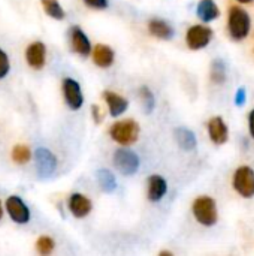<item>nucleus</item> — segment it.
Segmentation results:
<instances>
[{
	"instance_id": "f257e3e1",
	"label": "nucleus",
	"mask_w": 254,
	"mask_h": 256,
	"mask_svg": "<svg viewBox=\"0 0 254 256\" xmlns=\"http://www.w3.org/2000/svg\"><path fill=\"white\" fill-rule=\"evenodd\" d=\"M111 138L120 146H132L139 138V124L135 120H121L111 126Z\"/></svg>"
},
{
	"instance_id": "f03ea898",
	"label": "nucleus",
	"mask_w": 254,
	"mask_h": 256,
	"mask_svg": "<svg viewBox=\"0 0 254 256\" xmlns=\"http://www.w3.org/2000/svg\"><path fill=\"white\" fill-rule=\"evenodd\" d=\"M228 28L229 33L232 36V39L235 40H243L249 36L250 32V16L249 14L238 8V6H232L229 9V18H228Z\"/></svg>"
},
{
	"instance_id": "7ed1b4c3",
	"label": "nucleus",
	"mask_w": 254,
	"mask_h": 256,
	"mask_svg": "<svg viewBox=\"0 0 254 256\" xmlns=\"http://www.w3.org/2000/svg\"><path fill=\"white\" fill-rule=\"evenodd\" d=\"M195 219L204 226H213L217 222V207L213 198L199 196L192 207Z\"/></svg>"
},
{
	"instance_id": "20e7f679",
	"label": "nucleus",
	"mask_w": 254,
	"mask_h": 256,
	"mask_svg": "<svg viewBox=\"0 0 254 256\" xmlns=\"http://www.w3.org/2000/svg\"><path fill=\"white\" fill-rule=\"evenodd\" d=\"M114 166L117 168V171L126 177H130L133 174L138 172L141 160L138 158L136 153H133L132 150L127 148H120L114 153Z\"/></svg>"
},
{
	"instance_id": "39448f33",
	"label": "nucleus",
	"mask_w": 254,
	"mask_h": 256,
	"mask_svg": "<svg viewBox=\"0 0 254 256\" xmlns=\"http://www.w3.org/2000/svg\"><path fill=\"white\" fill-rule=\"evenodd\" d=\"M234 189L244 198L254 195V171L249 166H241L234 174Z\"/></svg>"
},
{
	"instance_id": "423d86ee",
	"label": "nucleus",
	"mask_w": 254,
	"mask_h": 256,
	"mask_svg": "<svg viewBox=\"0 0 254 256\" xmlns=\"http://www.w3.org/2000/svg\"><path fill=\"white\" fill-rule=\"evenodd\" d=\"M9 218L12 222H15L16 225H25L30 222V208L27 207V204L16 195H12L6 200V206H4Z\"/></svg>"
},
{
	"instance_id": "0eeeda50",
	"label": "nucleus",
	"mask_w": 254,
	"mask_h": 256,
	"mask_svg": "<svg viewBox=\"0 0 254 256\" xmlns=\"http://www.w3.org/2000/svg\"><path fill=\"white\" fill-rule=\"evenodd\" d=\"M36 166L40 178H49L57 171L58 162L52 152L42 147L36 150Z\"/></svg>"
},
{
	"instance_id": "6e6552de",
	"label": "nucleus",
	"mask_w": 254,
	"mask_h": 256,
	"mask_svg": "<svg viewBox=\"0 0 254 256\" xmlns=\"http://www.w3.org/2000/svg\"><path fill=\"white\" fill-rule=\"evenodd\" d=\"M213 38V30L205 27V26H193L189 28L187 34H186V42L189 45L190 50L198 51L205 48Z\"/></svg>"
},
{
	"instance_id": "1a4fd4ad",
	"label": "nucleus",
	"mask_w": 254,
	"mask_h": 256,
	"mask_svg": "<svg viewBox=\"0 0 254 256\" xmlns=\"http://www.w3.org/2000/svg\"><path fill=\"white\" fill-rule=\"evenodd\" d=\"M63 94H64V100L70 110L78 111L84 105V96H82L81 86L73 78L63 80Z\"/></svg>"
},
{
	"instance_id": "9d476101",
	"label": "nucleus",
	"mask_w": 254,
	"mask_h": 256,
	"mask_svg": "<svg viewBox=\"0 0 254 256\" xmlns=\"http://www.w3.org/2000/svg\"><path fill=\"white\" fill-rule=\"evenodd\" d=\"M67 207H69V212L72 213L73 218L85 219L93 210V202L90 201V198H87L82 194H72L69 196Z\"/></svg>"
},
{
	"instance_id": "9b49d317",
	"label": "nucleus",
	"mask_w": 254,
	"mask_h": 256,
	"mask_svg": "<svg viewBox=\"0 0 254 256\" xmlns=\"http://www.w3.org/2000/svg\"><path fill=\"white\" fill-rule=\"evenodd\" d=\"M69 40H70V48L81 57H87L91 52V44L87 38V34L82 32L81 27L75 26L69 30Z\"/></svg>"
},
{
	"instance_id": "f8f14e48",
	"label": "nucleus",
	"mask_w": 254,
	"mask_h": 256,
	"mask_svg": "<svg viewBox=\"0 0 254 256\" xmlns=\"http://www.w3.org/2000/svg\"><path fill=\"white\" fill-rule=\"evenodd\" d=\"M25 58H27V63L33 69H36V70L42 69L45 66V62H46V46H45V44L33 42L25 51Z\"/></svg>"
},
{
	"instance_id": "ddd939ff",
	"label": "nucleus",
	"mask_w": 254,
	"mask_h": 256,
	"mask_svg": "<svg viewBox=\"0 0 254 256\" xmlns=\"http://www.w3.org/2000/svg\"><path fill=\"white\" fill-rule=\"evenodd\" d=\"M208 135H210V140L217 146H222L228 141L229 130L222 117H213L208 122Z\"/></svg>"
},
{
	"instance_id": "4468645a",
	"label": "nucleus",
	"mask_w": 254,
	"mask_h": 256,
	"mask_svg": "<svg viewBox=\"0 0 254 256\" xmlns=\"http://www.w3.org/2000/svg\"><path fill=\"white\" fill-rule=\"evenodd\" d=\"M168 192V184L166 180L160 176H151L148 178V190H147V198L151 202H159L163 200V196Z\"/></svg>"
},
{
	"instance_id": "2eb2a0df",
	"label": "nucleus",
	"mask_w": 254,
	"mask_h": 256,
	"mask_svg": "<svg viewBox=\"0 0 254 256\" xmlns=\"http://www.w3.org/2000/svg\"><path fill=\"white\" fill-rule=\"evenodd\" d=\"M103 99H105V102L109 108V114L112 117H120L129 108V102L123 96H120L114 92H103Z\"/></svg>"
},
{
	"instance_id": "dca6fc26",
	"label": "nucleus",
	"mask_w": 254,
	"mask_h": 256,
	"mask_svg": "<svg viewBox=\"0 0 254 256\" xmlns=\"http://www.w3.org/2000/svg\"><path fill=\"white\" fill-rule=\"evenodd\" d=\"M114 58H115V54L109 46L99 44V45H96L93 48V62H94L96 66H99L102 69H106V68L112 66Z\"/></svg>"
},
{
	"instance_id": "f3484780",
	"label": "nucleus",
	"mask_w": 254,
	"mask_h": 256,
	"mask_svg": "<svg viewBox=\"0 0 254 256\" xmlns=\"http://www.w3.org/2000/svg\"><path fill=\"white\" fill-rule=\"evenodd\" d=\"M196 14H198L199 20H201L202 22H211V21H214V20L219 18L220 10H219L217 4H216L213 0H202V2L198 4Z\"/></svg>"
},
{
	"instance_id": "a211bd4d",
	"label": "nucleus",
	"mask_w": 254,
	"mask_h": 256,
	"mask_svg": "<svg viewBox=\"0 0 254 256\" xmlns=\"http://www.w3.org/2000/svg\"><path fill=\"white\" fill-rule=\"evenodd\" d=\"M148 32L159 39L169 40L174 38V28L163 20H151L148 22Z\"/></svg>"
},
{
	"instance_id": "6ab92c4d",
	"label": "nucleus",
	"mask_w": 254,
	"mask_h": 256,
	"mask_svg": "<svg viewBox=\"0 0 254 256\" xmlns=\"http://www.w3.org/2000/svg\"><path fill=\"white\" fill-rule=\"evenodd\" d=\"M175 140H177L178 146L186 152H192L196 148V136L192 130L186 129V128H178L175 130Z\"/></svg>"
},
{
	"instance_id": "aec40b11",
	"label": "nucleus",
	"mask_w": 254,
	"mask_h": 256,
	"mask_svg": "<svg viewBox=\"0 0 254 256\" xmlns=\"http://www.w3.org/2000/svg\"><path fill=\"white\" fill-rule=\"evenodd\" d=\"M97 183L105 194H112L117 189V178L108 170H99L97 171Z\"/></svg>"
},
{
	"instance_id": "412c9836",
	"label": "nucleus",
	"mask_w": 254,
	"mask_h": 256,
	"mask_svg": "<svg viewBox=\"0 0 254 256\" xmlns=\"http://www.w3.org/2000/svg\"><path fill=\"white\" fill-rule=\"evenodd\" d=\"M42 6H43L46 15H49L51 18H54L57 21L64 20V10L57 0H42Z\"/></svg>"
},
{
	"instance_id": "4be33fe9",
	"label": "nucleus",
	"mask_w": 254,
	"mask_h": 256,
	"mask_svg": "<svg viewBox=\"0 0 254 256\" xmlns=\"http://www.w3.org/2000/svg\"><path fill=\"white\" fill-rule=\"evenodd\" d=\"M139 99H141V104L144 106V111L147 114H151L156 108V98H154L153 92L145 86L141 87L139 88Z\"/></svg>"
},
{
	"instance_id": "5701e85b",
	"label": "nucleus",
	"mask_w": 254,
	"mask_h": 256,
	"mask_svg": "<svg viewBox=\"0 0 254 256\" xmlns=\"http://www.w3.org/2000/svg\"><path fill=\"white\" fill-rule=\"evenodd\" d=\"M12 159L18 165H25L31 159V150L27 146H15L12 150Z\"/></svg>"
},
{
	"instance_id": "b1692460",
	"label": "nucleus",
	"mask_w": 254,
	"mask_h": 256,
	"mask_svg": "<svg viewBox=\"0 0 254 256\" xmlns=\"http://www.w3.org/2000/svg\"><path fill=\"white\" fill-rule=\"evenodd\" d=\"M55 249V242L51 238V237H40L37 242H36V250L40 256H49Z\"/></svg>"
},
{
	"instance_id": "393cba45",
	"label": "nucleus",
	"mask_w": 254,
	"mask_h": 256,
	"mask_svg": "<svg viewBox=\"0 0 254 256\" xmlns=\"http://www.w3.org/2000/svg\"><path fill=\"white\" fill-rule=\"evenodd\" d=\"M211 80L216 84H222L226 80V68L222 60H216L211 66Z\"/></svg>"
},
{
	"instance_id": "a878e982",
	"label": "nucleus",
	"mask_w": 254,
	"mask_h": 256,
	"mask_svg": "<svg viewBox=\"0 0 254 256\" xmlns=\"http://www.w3.org/2000/svg\"><path fill=\"white\" fill-rule=\"evenodd\" d=\"M10 70V62H9V57L7 54L0 50V80H3Z\"/></svg>"
},
{
	"instance_id": "bb28decb",
	"label": "nucleus",
	"mask_w": 254,
	"mask_h": 256,
	"mask_svg": "<svg viewBox=\"0 0 254 256\" xmlns=\"http://www.w3.org/2000/svg\"><path fill=\"white\" fill-rule=\"evenodd\" d=\"M84 3L91 8V9H106L108 8V0H84Z\"/></svg>"
},
{
	"instance_id": "cd10ccee",
	"label": "nucleus",
	"mask_w": 254,
	"mask_h": 256,
	"mask_svg": "<svg viewBox=\"0 0 254 256\" xmlns=\"http://www.w3.org/2000/svg\"><path fill=\"white\" fill-rule=\"evenodd\" d=\"M246 99H247V96H246V88H244V87H240V88L237 90V93H235V99H234L235 105H237V106H243V105L246 104Z\"/></svg>"
},
{
	"instance_id": "c85d7f7f",
	"label": "nucleus",
	"mask_w": 254,
	"mask_h": 256,
	"mask_svg": "<svg viewBox=\"0 0 254 256\" xmlns=\"http://www.w3.org/2000/svg\"><path fill=\"white\" fill-rule=\"evenodd\" d=\"M91 112H93L94 122H96V123H100V122H102V114H100V110H99V106L93 105V106H91Z\"/></svg>"
},
{
	"instance_id": "c756f323",
	"label": "nucleus",
	"mask_w": 254,
	"mask_h": 256,
	"mask_svg": "<svg viewBox=\"0 0 254 256\" xmlns=\"http://www.w3.org/2000/svg\"><path fill=\"white\" fill-rule=\"evenodd\" d=\"M249 128H250V135L254 138V110L249 116Z\"/></svg>"
},
{
	"instance_id": "7c9ffc66",
	"label": "nucleus",
	"mask_w": 254,
	"mask_h": 256,
	"mask_svg": "<svg viewBox=\"0 0 254 256\" xmlns=\"http://www.w3.org/2000/svg\"><path fill=\"white\" fill-rule=\"evenodd\" d=\"M159 256H174L171 252H168V250H163V252H160L159 254Z\"/></svg>"
},
{
	"instance_id": "2f4dec72",
	"label": "nucleus",
	"mask_w": 254,
	"mask_h": 256,
	"mask_svg": "<svg viewBox=\"0 0 254 256\" xmlns=\"http://www.w3.org/2000/svg\"><path fill=\"white\" fill-rule=\"evenodd\" d=\"M3 214H4V208H3V206H1V202H0V220L3 219Z\"/></svg>"
},
{
	"instance_id": "473e14b6",
	"label": "nucleus",
	"mask_w": 254,
	"mask_h": 256,
	"mask_svg": "<svg viewBox=\"0 0 254 256\" xmlns=\"http://www.w3.org/2000/svg\"><path fill=\"white\" fill-rule=\"evenodd\" d=\"M240 3H252L253 0H238Z\"/></svg>"
}]
</instances>
